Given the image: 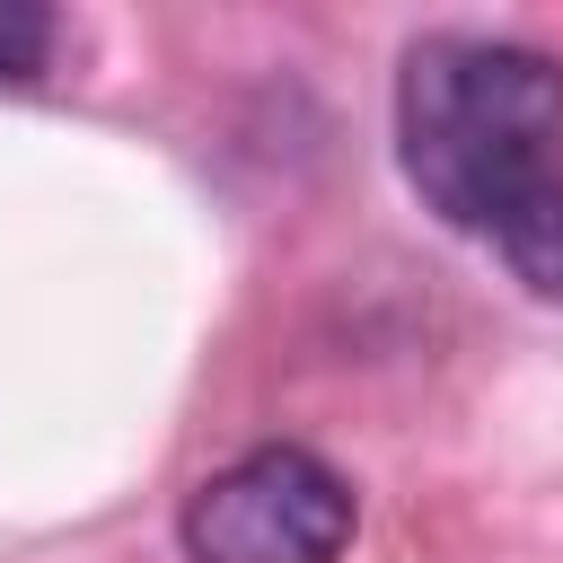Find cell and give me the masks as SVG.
Segmentation results:
<instances>
[{
	"label": "cell",
	"instance_id": "cell-3",
	"mask_svg": "<svg viewBox=\"0 0 563 563\" xmlns=\"http://www.w3.org/2000/svg\"><path fill=\"white\" fill-rule=\"evenodd\" d=\"M493 246H501V264H510L528 290H563V176H554L545 194H528V202L493 229Z\"/></svg>",
	"mask_w": 563,
	"mask_h": 563
},
{
	"label": "cell",
	"instance_id": "cell-2",
	"mask_svg": "<svg viewBox=\"0 0 563 563\" xmlns=\"http://www.w3.org/2000/svg\"><path fill=\"white\" fill-rule=\"evenodd\" d=\"M343 545H352V484L299 440L246 449L185 501L194 563H334Z\"/></svg>",
	"mask_w": 563,
	"mask_h": 563
},
{
	"label": "cell",
	"instance_id": "cell-4",
	"mask_svg": "<svg viewBox=\"0 0 563 563\" xmlns=\"http://www.w3.org/2000/svg\"><path fill=\"white\" fill-rule=\"evenodd\" d=\"M53 35H62V18H53V9H35V0H0V88L44 79Z\"/></svg>",
	"mask_w": 563,
	"mask_h": 563
},
{
	"label": "cell",
	"instance_id": "cell-1",
	"mask_svg": "<svg viewBox=\"0 0 563 563\" xmlns=\"http://www.w3.org/2000/svg\"><path fill=\"white\" fill-rule=\"evenodd\" d=\"M563 62L501 35H422L396 70V158L413 194L493 238L563 167Z\"/></svg>",
	"mask_w": 563,
	"mask_h": 563
}]
</instances>
